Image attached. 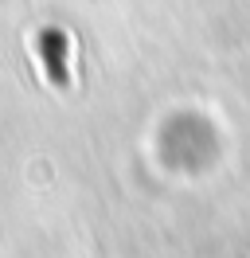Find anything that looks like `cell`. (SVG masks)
<instances>
[{
  "label": "cell",
  "mask_w": 250,
  "mask_h": 258,
  "mask_svg": "<svg viewBox=\"0 0 250 258\" xmlns=\"http://www.w3.org/2000/svg\"><path fill=\"white\" fill-rule=\"evenodd\" d=\"M39 51H43V67H47V79L55 82V90H67V35L62 32H51L39 39Z\"/></svg>",
  "instance_id": "obj_1"
}]
</instances>
